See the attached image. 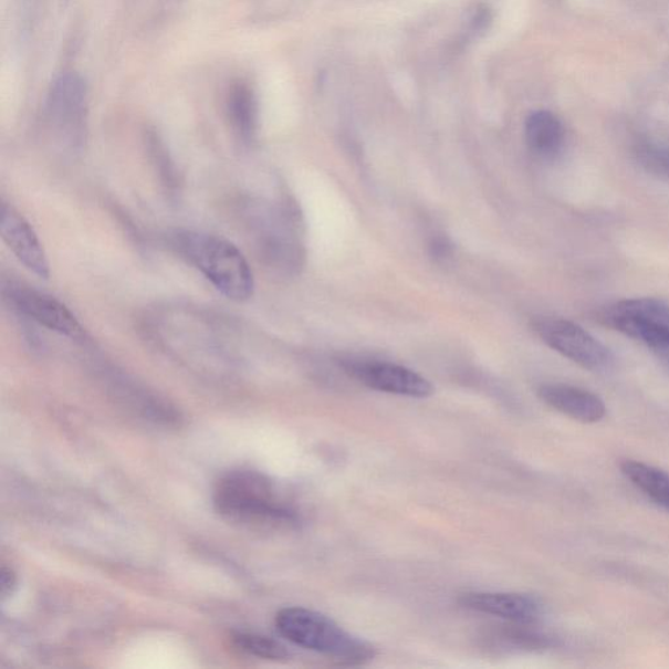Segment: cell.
<instances>
[{
    "label": "cell",
    "mask_w": 669,
    "mask_h": 669,
    "mask_svg": "<svg viewBox=\"0 0 669 669\" xmlns=\"http://www.w3.org/2000/svg\"><path fill=\"white\" fill-rule=\"evenodd\" d=\"M213 505L230 523L242 527H282L297 523V514L280 498L275 485L255 471H232L215 487Z\"/></svg>",
    "instance_id": "obj_2"
},
{
    "label": "cell",
    "mask_w": 669,
    "mask_h": 669,
    "mask_svg": "<svg viewBox=\"0 0 669 669\" xmlns=\"http://www.w3.org/2000/svg\"><path fill=\"white\" fill-rule=\"evenodd\" d=\"M624 477L633 485L639 489L657 505L669 512V473L656 469V467L636 462V460H624L620 464Z\"/></svg>",
    "instance_id": "obj_15"
},
{
    "label": "cell",
    "mask_w": 669,
    "mask_h": 669,
    "mask_svg": "<svg viewBox=\"0 0 669 669\" xmlns=\"http://www.w3.org/2000/svg\"><path fill=\"white\" fill-rule=\"evenodd\" d=\"M600 322L669 357V305L657 299L618 301L603 309Z\"/></svg>",
    "instance_id": "obj_6"
},
{
    "label": "cell",
    "mask_w": 669,
    "mask_h": 669,
    "mask_svg": "<svg viewBox=\"0 0 669 669\" xmlns=\"http://www.w3.org/2000/svg\"><path fill=\"white\" fill-rule=\"evenodd\" d=\"M243 215L263 262L280 272L296 271L302 253L290 215L262 203H248Z\"/></svg>",
    "instance_id": "obj_5"
},
{
    "label": "cell",
    "mask_w": 669,
    "mask_h": 669,
    "mask_svg": "<svg viewBox=\"0 0 669 669\" xmlns=\"http://www.w3.org/2000/svg\"><path fill=\"white\" fill-rule=\"evenodd\" d=\"M147 146L153 161L156 165V169L160 173L163 185L167 187V190L171 192V196H176L179 186V179L175 164H173L170 155L168 154L167 147L160 136L155 132L147 133Z\"/></svg>",
    "instance_id": "obj_18"
},
{
    "label": "cell",
    "mask_w": 669,
    "mask_h": 669,
    "mask_svg": "<svg viewBox=\"0 0 669 669\" xmlns=\"http://www.w3.org/2000/svg\"><path fill=\"white\" fill-rule=\"evenodd\" d=\"M169 247L229 300L242 302L254 293V275L240 249L222 237L173 230Z\"/></svg>",
    "instance_id": "obj_1"
},
{
    "label": "cell",
    "mask_w": 669,
    "mask_h": 669,
    "mask_svg": "<svg viewBox=\"0 0 669 669\" xmlns=\"http://www.w3.org/2000/svg\"><path fill=\"white\" fill-rule=\"evenodd\" d=\"M46 132L63 153L77 154L86 140L88 85L77 72L67 71L50 86L45 104Z\"/></svg>",
    "instance_id": "obj_4"
},
{
    "label": "cell",
    "mask_w": 669,
    "mask_h": 669,
    "mask_svg": "<svg viewBox=\"0 0 669 669\" xmlns=\"http://www.w3.org/2000/svg\"><path fill=\"white\" fill-rule=\"evenodd\" d=\"M275 627L288 642L322 654L339 666H364L376 657L373 645L349 635L330 617L312 609L288 607L279 610Z\"/></svg>",
    "instance_id": "obj_3"
},
{
    "label": "cell",
    "mask_w": 669,
    "mask_h": 669,
    "mask_svg": "<svg viewBox=\"0 0 669 669\" xmlns=\"http://www.w3.org/2000/svg\"><path fill=\"white\" fill-rule=\"evenodd\" d=\"M535 331L548 347L582 368L606 372L614 365L613 352L577 323L544 318L535 323Z\"/></svg>",
    "instance_id": "obj_8"
},
{
    "label": "cell",
    "mask_w": 669,
    "mask_h": 669,
    "mask_svg": "<svg viewBox=\"0 0 669 669\" xmlns=\"http://www.w3.org/2000/svg\"><path fill=\"white\" fill-rule=\"evenodd\" d=\"M2 294L7 305L21 320L31 321L34 325L54 331L71 341H85L86 334L81 322L60 300L33 286L7 279L2 280Z\"/></svg>",
    "instance_id": "obj_7"
},
{
    "label": "cell",
    "mask_w": 669,
    "mask_h": 669,
    "mask_svg": "<svg viewBox=\"0 0 669 669\" xmlns=\"http://www.w3.org/2000/svg\"><path fill=\"white\" fill-rule=\"evenodd\" d=\"M14 588H17V575L10 567L3 566L2 572H0V595H2V599L10 598Z\"/></svg>",
    "instance_id": "obj_21"
},
{
    "label": "cell",
    "mask_w": 669,
    "mask_h": 669,
    "mask_svg": "<svg viewBox=\"0 0 669 669\" xmlns=\"http://www.w3.org/2000/svg\"><path fill=\"white\" fill-rule=\"evenodd\" d=\"M237 649L261 659L284 660L290 657L282 644L270 637L237 633L233 637Z\"/></svg>",
    "instance_id": "obj_17"
},
{
    "label": "cell",
    "mask_w": 669,
    "mask_h": 669,
    "mask_svg": "<svg viewBox=\"0 0 669 669\" xmlns=\"http://www.w3.org/2000/svg\"><path fill=\"white\" fill-rule=\"evenodd\" d=\"M637 161L650 175L669 181V146L657 142H644L636 148Z\"/></svg>",
    "instance_id": "obj_19"
},
{
    "label": "cell",
    "mask_w": 669,
    "mask_h": 669,
    "mask_svg": "<svg viewBox=\"0 0 669 669\" xmlns=\"http://www.w3.org/2000/svg\"><path fill=\"white\" fill-rule=\"evenodd\" d=\"M539 398L546 406L585 424L599 422L607 414L604 401L584 388L563 384L543 385L539 388Z\"/></svg>",
    "instance_id": "obj_12"
},
{
    "label": "cell",
    "mask_w": 669,
    "mask_h": 669,
    "mask_svg": "<svg viewBox=\"0 0 669 669\" xmlns=\"http://www.w3.org/2000/svg\"><path fill=\"white\" fill-rule=\"evenodd\" d=\"M343 368L372 390L416 399L428 398L433 394V386L427 378L405 366L348 359L343 363Z\"/></svg>",
    "instance_id": "obj_9"
},
{
    "label": "cell",
    "mask_w": 669,
    "mask_h": 669,
    "mask_svg": "<svg viewBox=\"0 0 669 669\" xmlns=\"http://www.w3.org/2000/svg\"><path fill=\"white\" fill-rule=\"evenodd\" d=\"M227 114L233 132L243 144H253L258 134V101L247 83L230 86L227 96Z\"/></svg>",
    "instance_id": "obj_13"
},
{
    "label": "cell",
    "mask_w": 669,
    "mask_h": 669,
    "mask_svg": "<svg viewBox=\"0 0 669 669\" xmlns=\"http://www.w3.org/2000/svg\"><path fill=\"white\" fill-rule=\"evenodd\" d=\"M526 140L531 153L544 160L555 158L564 147L565 129L555 114L546 111L531 113L526 121Z\"/></svg>",
    "instance_id": "obj_14"
},
{
    "label": "cell",
    "mask_w": 669,
    "mask_h": 669,
    "mask_svg": "<svg viewBox=\"0 0 669 669\" xmlns=\"http://www.w3.org/2000/svg\"><path fill=\"white\" fill-rule=\"evenodd\" d=\"M531 624H515L493 633L491 641L501 649H539L548 645V639L529 630Z\"/></svg>",
    "instance_id": "obj_16"
},
{
    "label": "cell",
    "mask_w": 669,
    "mask_h": 669,
    "mask_svg": "<svg viewBox=\"0 0 669 669\" xmlns=\"http://www.w3.org/2000/svg\"><path fill=\"white\" fill-rule=\"evenodd\" d=\"M429 253L438 262L448 261L454 254V244L446 236H436L429 243Z\"/></svg>",
    "instance_id": "obj_20"
},
{
    "label": "cell",
    "mask_w": 669,
    "mask_h": 669,
    "mask_svg": "<svg viewBox=\"0 0 669 669\" xmlns=\"http://www.w3.org/2000/svg\"><path fill=\"white\" fill-rule=\"evenodd\" d=\"M0 233L14 255L41 279H49L50 264L38 233L17 208L3 201L0 211Z\"/></svg>",
    "instance_id": "obj_10"
},
{
    "label": "cell",
    "mask_w": 669,
    "mask_h": 669,
    "mask_svg": "<svg viewBox=\"0 0 669 669\" xmlns=\"http://www.w3.org/2000/svg\"><path fill=\"white\" fill-rule=\"evenodd\" d=\"M460 606L473 613L500 617L513 624H535L543 614L534 596L512 593H467L460 595Z\"/></svg>",
    "instance_id": "obj_11"
}]
</instances>
